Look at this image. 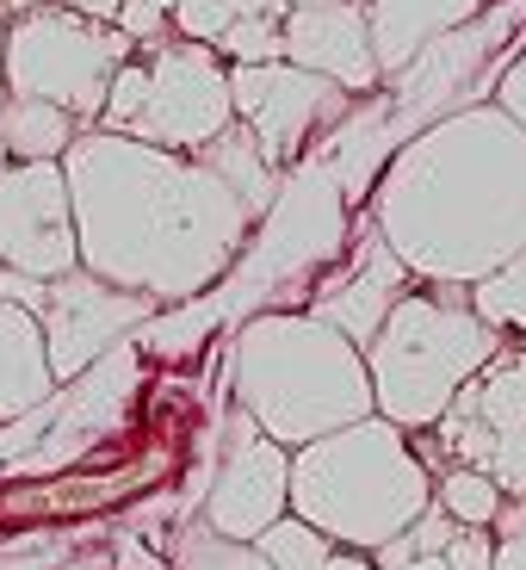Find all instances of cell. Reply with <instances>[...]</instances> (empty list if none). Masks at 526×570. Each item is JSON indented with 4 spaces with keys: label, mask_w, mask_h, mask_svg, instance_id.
Returning a JSON list of instances; mask_svg holds the SVG:
<instances>
[{
    "label": "cell",
    "mask_w": 526,
    "mask_h": 570,
    "mask_svg": "<svg viewBox=\"0 0 526 570\" xmlns=\"http://www.w3.org/2000/svg\"><path fill=\"white\" fill-rule=\"evenodd\" d=\"M62 174L81 267L156 304L211 292L260 224L199 156H173L100 125L69 142Z\"/></svg>",
    "instance_id": "cell-1"
},
{
    "label": "cell",
    "mask_w": 526,
    "mask_h": 570,
    "mask_svg": "<svg viewBox=\"0 0 526 570\" xmlns=\"http://www.w3.org/2000/svg\"><path fill=\"white\" fill-rule=\"evenodd\" d=\"M371 229L421 285H477L526 248V125L496 100L409 130L371 180Z\"/></svg>",
    "instance_id": "cell-2"
},
{
    "label": "cell",
    "mask_w": 526,
    "mask_h": 570,
    "mask_svg": "<svg viewBox=\"0 0 526 570\" xmlns=\"http://www.w3.org/2000/svg\"><path fill=\"white\" fill-rule=\"evenodd\" d=\"M229 397L279 446H310L347 422L378 415L366 354L310 311H260L236 328Z\"/></svg>",
    "instance_id": "cell-3"
},
{
    "label": "cell",
    "mask_w": 526,
    "mask_h": 570,
    "mask_svg": "<svg viewBox=\"0 0 526 570\" xmlns=\"http://www.w3.org/2000/svg\"><path fill=\"white\" fill-rule=\"evenodd\" d=\"M434 509V471L385 415L347 422L291 453V514L347 552H378Z\"/></svg>",
    "instance_id": "cell-4"
},
{
    "label": "cell",
    "mask_w": 526,
    "mask_h": 570,
    "mask_svg": "<svg viewBox=\"0 0 526 570\" xmlns=\"http://www.w3.org/2000/svg\"><path fill=\"white\" fill-rule=\"evenodd\" d=\"M502 347H508V335L470 311L465 285H421L415 279L390 304L385 328L366 342L371 403L403 434H427Z\"/></svg>",
    "instance_id": "cell-5"
},
{
    "label": "cell",
    "mask_w": 526,
    "mask_h": 570,
    "mask_svg": "<svg viewBox=\"0 0 526 570\" xmlns=\"http://www.w3.org/2000/svg\"><path fill=\"white\" fill-rule=\"evenodd\" d=\"M229 125H236L229 62L211 43H192L180 31L137 43V57L112 75V94L100 106V130L156 142V149H173V156H199Z\"/></svg>",
    "instance_id": "cell-6"
},
{
    "label": "cell",
    "mask_w": 526,
    "mask_h": 570,
    "mask_svg": "<svg viewBox=\"0 0 526 570\" xmlns=\"http://www.w3.org/2000/svg\"><path fill=\"white\" fill-rule=\"evenodd\" d=\"M137 57V43L118 26H100L69 7H31L26 19H7L0 38V75L19 100H50L69 118L100 125V106L112 94V75Z\"/></svg>",
    "instance_id": "cell-7"
},
{
    "label": "cell",
    "mask_w": 526,
    "mask_h": 570,
    "mask_svg": "<svg viewBox=\"0 0 526 570\" xmlns=\"http://www.w3.org/2000/svg\"><path fill=\"white\" fill-rule=\"evenodd\" d=\"M229 100H236V125H248V137L279 174L298 168L316 149V137L341 130L354 112L347 87L322 81L298 62H229Z\"/></svg>",
    "instance_id": "cell-8"
},
{
    "label": "cell",
    "mask_w": 526,
    "mask_h": 570,
    "mask_svg": "<svg viewBox=\"0 0 526 570\" xmlns=\"http://www.w3.org/2000/svg\"><path fill=\"white\" fill-rule=\"evenodd\" d=\"M427 434L453 465L489 471L502 497H526V347H502Z\"/></svg>",
    "instance_id": "cell-9"
},
{
    "label": "cell",
    "mask_w": 526,
    "mask_h": 570,
    "mask_svg": "<svg viewBox=\"0 0 526 570\" xmlns=\"http://www.w3.org/2000/svg\"><path fill=\"white\" fill-rule=\"evenodd\" d=\"M156 311H161L156 298L125 292V285L100 279V273H87V267L62 273V279H43V304L31 316H38V328H43L50 379H57V385L81 379L93 360L112 354L130 328H142Z\"/></svg>",
    "instance_id": "cell-10"
},
{
    "label": "cell",
    "mask_w": 526,
    "mask_h": 570,
    "mask_svg": "<svg viewBox=\"0 0 526 570\" xmlns=\"http://www.w3.org/2000/svg\"><path fill=\"white\" fill-rule=\"evenodd\" d=\"M0 267L31 273V279H62L81 267L62 161H7L0 168Z\"/></svg>",
    "instance_id": "cell-11"
},
{
    "label": "cell",
    "mask_w": 526,
    "mask_h": 570,
    "mask_svg": "<svg viewBox=\"0 0 526 570\" xmlns=\"http://www.w3.org/2000/svg\"><path fill=\"white\" fill-rule=\"evenodd\" d=\"M291 514V446L267 441L242 410L229 415V441L217 459V478L205 490L199 521L224 540H248L255 546L272 521Z\"/></svg>",
    "instance_id": "cell-12"
},
{
    "label": "cell",
    "mask_w": 526,
    "mask_h": 570,
    "mask_svg": "<svg viewBox=\"0 0 526 570\" xmlns=\"http://www.w3.org/2000/svg\"><path fill=\"white\" fill-rule=\"evenodd\" d=\"M508 26H514V7H502V13H477L470 26L434 38L409 69L385 81L390 87V112L397 118H427V125H434V118L458 112V106H477V81H484L496 43L508 38Z\"/></svg>",
    "instance_id": "cell-13"
},
{
    "label": "cell",
    "mask_w": 526,
    "mask_h": 570,
    "mask_svg": "<svg viewBox=\"0 0 526 570\" xmlns=\"http://www.w3.org/2000/svg\"><path fill=\"white\" fill-rule=\"evenodd\" d=\"M285 62L347 87V94H378L385 75L371 57L366 0H322V7H285Z\"/></svg>",
    "instance_id": "cell-14"
},
{
    "label": "cell",
    "mask_w": 526,
    "mask_h": 570,
    "mask_svg": "<svg viewBox=\"0 0 526 570\" xmlns=\"http://www.w3.org/2000/svg\"><path fill=\"white\" fill-rule=\"evenodd\" d=\"M415 285V273L403 267L397 255L385 248V236L378 229H366V243H359V261L341 273V279H328L322 292L310 298V316H322L328 328H341L347 342L366 354V342L385 328V316H390V304L403 298Z\"/></svg>",
    "instance_id": "cell-15"
},
{
    "label": "cell",
    "mask_w": 526,
    "mask_h": 570,
    "mask_svg": "<svg viewBox=\"0 0 526 570\" xmlns=\"http://www.w3.org/2000/svg\"><path fill=\"white\" fill-rule=\"evenodd\" d=\"M477 13H484V0H366L378 75H385V81H390V75H403L434 38L470 26Z\"/></svg>",
    "instance_id": "cell-16"
},
{
    "label": "cell",
    "mask_w": 526,
    "mask_h": 570,
    "mask_svg": "<svg viewBox=\"0 0 526 570\" xmlns=\"http://www.w3.org/2000/svg\"><path fill=\"white\" fill-rule=\"evenodd\" d=\"M50 391H57V379H50L38 316L0 298V422H19V415L43 410Z\"/></svg>",
    "instance_id": "cell-17"
},
{
    "label": "cell",
    "mask_w": 526,
    "mask_h": 570,
    "mask_svg": "<svg viewBox=\"0 0 526 570\" xmlns=\"http://www.w3.org/2000/svg\"><path fill=\"white\" fill-rule=\"evenodd\" d=\"M199 161H205V168H211L217 180H224L255 217L272 212V199H279V180H285V174L272 168L267 156H260V142L248 137V125H229L217 142H205Z\"/></svg>",
    "instance_id": "cell-18"
},
{
    "label": "cell",
    "mask_w": 526,
    "mask_h": 570,
    "mask_svg": "<svg viewBox=\"0 0 526 570\" xmlns=\"http://www.w3.org/2000/svg\"><path fill=\"white\" fill-rule=\"evenodd\" d=\"M75 137H81V118H69L62 106L19 100V94L0 100V142L13 161H62Z\"/></svg>",
    "instance_id": "cell-19"
},
{
    "label": "cell",
    "mask_w": 526,
    "mask_h": 570,
    "mask_svg": "<svg viewBox=\"0 0 526 570\" xmlns=\"http://www.w3.org/2000/svg\"><path fill=\"white\" fill-rule=\"evenodd\" d=\"M502 502H508L502 484L477 465H446L440 478H434V509H446L458 528H496Z\"/></svg>",
    "instance_id": "cell-20"
},
{
    "label": "cell",
    "mask_w": 526,
    "mask_h": 570,
    "mask_svg": "<svg viewBox=\"0 0 526 570\" xmlns=\"http://www.w3.org/2000/svg\"><path fill=\"white\" fill-rule=\"evenodd\" d=\"M168 570H272V564L260 558V546H248V540H224V533H211L205 521H192V528L173 533Z\"/></svg>",
    "instance_id": "cell-21"
},
{
    "label": "cell",
    "mask_w": 526,
    "mask_h": 570,
    "mask_svg": "<svg viewBox=\"0 0 526 570\" xmlns=\"http://www.w3.org/2000/svg\"><path fill=\"white\" fill-rule=\"evenodd\" d=\"M470 311L484 316L489 328H502V335L526 342V248L508 261V267H496L489 279L470 285Z\"/></svg>",
    "instance_id": "cell-22"
},
{
    "label": "cell",
    "mask_w": 526,
    "mask_h": 570,
    "mask_svg": "<svg viewBox=\"0 0 526 570\" xmlns=\"http://www.w3.org/2000/svg\"><path fill=\"white\" fill-rule=\"evenodd\" d=\"M267 13H285V0H173V31L192 43H217L229 26Z\"/></svg>",
    "instance_id": "cell-23"
},
{
    "label": "cell",
    "mask_w": 526,
    "mask_h": 570,
    "mask_svg": "<svg viewBox=\"0 0 526 570\" xmlns=\"http://www.w3.org/2000/svg\"><path fill=\"white\" fill-rule=\"evenodd\" d=\"M224 62H285V13H267V19H242L229 26L224 38L211 43Z\"/></svg>",
    "instance_id": "cell-24"
},
{
    "label": "cell",
    "mask_w": 526,
    "mask_h": 570,
    "mask_svg": "<svg viewBox=\"0 0 526 570\" xmlns=\"http://www.w3.org/2000/svg\"><path fill=\"white\" fill-rule=\"evenodd\" d=\"M489 100H496L508 118H520V125H526V43L514 50L508 62H502V75H496V94H489Z\"/></svg>",
    "instance_id": "cell-25"
},
{
    "label": "cell",
    "mask_w": 526,
    "mask_h": 570,
    "mask_svg": "<svg viewBox=\"0 0 526 570\" xmlns=\"http://www.w3.org/2000/svg\"><path fill=\"white\" fill-rule=\"evenodd\" d=\"M453 533H458V528H453ZM371 564H378V570H458L446 546H434V552H403V546H378V552H371Z\"/></svg>",
    "instance_id": "cell-26"
},
{
    "label": "cell",
    "mask_w": 526,
    "mask_h": 570,
    "mask_svg": "<svg viewBox=\"0 0 526 570\" xmlns=\"http://www.w3.org/2000/svg\"><path fill=\"white\" fill-rule=\"evenodd\" d=\"M43 7H69V13H87V19H100V26H112L125 0H43ZM156 7H168V13H173V0H156Z\"/></svg>",
    "instance_id": "cell-27"
},
{
    "label": "cell",
    "mask_w": 526,
    "mask_h": 570,
    "mask_svg": "<svg viewBox=\"0 0 526 570\" xmlns=\"http://www.w3.org/2000/svg\"><path fill=\"white\" fill-rule=\"evenodd\" d=\"M310 570H378V564H371V552H347V546H328V552L316 558Z\"/></svg>",
    "instance_id": "cell-28"
},
{
    "label": "cell",
    "mask_w": 526,
    "mask_h": 570,
    "mask_svg": "<svg viewBox=\"0 0 526 570\" xmlns=\"http://www.w3.org/2000/svg\"><path fill=\"white\" fill-rule=\"evenodd\" d=\"M496 540H514V533H526V497H508L502 502V514H496Z\"/></svg>",
    "instance_id": "cell-29"
},
{
    "label": "cell",
    "mask_w": 526,
    "mask_h": 570,
    "mask_svg": "<svg viewBox=\"0 0 526 570\" xmlns=\"http://www.w3.org/2000/svg\"><path fill=\"white\" fill-rule=\"evenodd\" d=\"M489 570H526V533H514V540H496V558H489Z\"/></svg>",
    "instance_id": "cell-30"
},
{
    "label": "cell",
    "mask_w": 526,
    "mask_h": 570,
    "mask_svg": "<svg viewBox=\"0 0 526 570\" xmlns=\"http://www.w3.org/2000/svg\"><path fill=\"white\" fill-rule=\"evenodd\" d=\"M31 7H43V0H0V26H7V19H26Z\"/></svg>",
    "instance_id": "cell-31"
},
{
    "label": "cell",
    "mask_w": 526,
    "mask_h": 570,
    "mask_svg": "<svg viewBox=\"0 0 526 570\" xmlns=\"http://www.w3.org/2000/svg\"><path fill=\"white\" fill-rule=\"evenodd\" d=\"M38 570H87L81 558H69V564H38Z\"/></svg>",
    "instance_id": "cell-32"
},
{
    "label": "cell",
    "mask_w": 526,
    "mask_h": 570,
    "mask_svg": "<svg viewBox=\"0 0 526 570\" xmlns=\"http://www.w3.org/2000/svg\"><path fill=\"white\" fill-rule=\"evenodd\" d=\"M285 7H322V0H285Z\"/></svg>",
    "instance_id": "cell-33"
},
{
    "label": "cell",
    "mask_w": 526,
    "mask_h": 570,
    "mask_svg": "<svg viewBox=\"0 0 526 570\" xmlns=\"http://www.w3.org/2000/svg\"><path fill=\"white\" fill-rule=\"evenodd\" d=\"M0 38H7V26H0ZM0 100H7V75H0Z\"/></svg>",
    "instance_id": "cell-34"
},
{
    "label": "cell",
    "mask_w": 526,
    "mask_h": 570,
    "mask_svg": "<svg viewBox=\"0 0 526 570\" xmlns=\"http://www.w3.org/2000/svg\"><path fill=\"white\" fill-rule=\"evenodd\" d=\"M7 161H13V156H7V142H0V168H7Z\"/></svg>",
    "instance_id": "cell-35"
}]
</instances>
